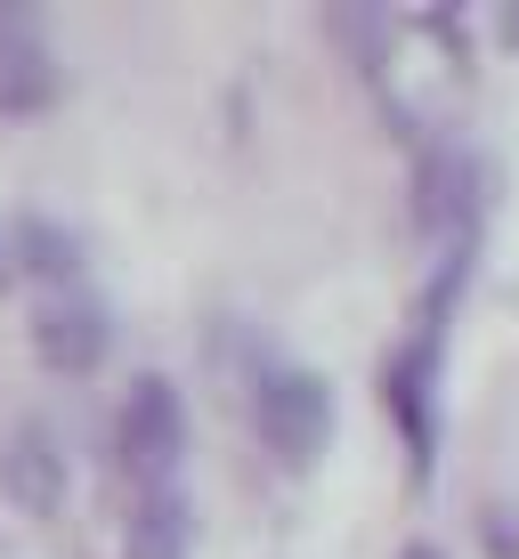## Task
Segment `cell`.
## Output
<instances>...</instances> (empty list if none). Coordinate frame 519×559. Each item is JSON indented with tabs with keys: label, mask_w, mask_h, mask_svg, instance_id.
Listing matches in <instances>:
<instances>
[{
	"label": "cell",
	"mask_w": 519,
	"mask_h": 559,
	"mask_svg": "<svg viewBox=\"0 0 519 559\" xmlns=\"http://www.w3.org/2000/svg\"><path fill=\"white\" fill-rule=\"evenodd\" d=\"M179 454H187L179 390H170L163 373H139L122 390V414H114V462H122V478H139V495H146V487H170Z\"/></svg>",
	"instance_id": "6da1fadb"
},
{
	"label": "cell",
	"mask_w": 519,
	"mask_h": 559,
	"mask_svg": "<svg viewBox=\"0 0 519 559\" xmlns=\"http://www.w3.org/2000/svg\"><path fill=\"white\" fill-rule=\"evenodd\" d=\"M463 203H471V163L463 154H430V163H422V219L447 227Z\"/></svg>",
	"instance_id": "52a82bcc"
},
{
	"label": "cell",
	"mask_w": 519,
	"mask_h": 559,
	"mask_svg": "<svg viewBox=\"0 0 519 559\" xmlns=\"http://www.w3.org/2000/svg\"><path fill=\"white\" fill-rule=\"evenodd\" d=\"M398 559H447V551H438V544H406V551H398Z\"/></svg>",
	"instance_id": "9c48e42d"
},
{
	"label": "cell",
	"mask_w": 519,
	"mask_h": 559,
	"mask_svg": "<svg viewBox=\"0 0 519 559\" xmlns=\"http://www.w3.org/2000/svg\"><path fill=\"white\" fill-rule=\"evenodd\" d=\"M25 252H33V267H57V276H66V267H73L66 236H57V227H42V219H25Z\"/></svg>",
	"instance_id": "ba28073f"
},
{
	"label": "cell",
	"mask_w": 519,
	"mask_h": 559,
	"mask_svg": "<svg viewBox=\"0 0 519 559\" xmlns=\"http://www.w3.org/2000/svg\"><path fill=\"white\" fill-rule=\"evenodd\" d=\"M0 487H9V503L33 511V519H49L57 503H66V454H57V438L42 430V421H16V430H9Z\"/></svg>",
	"instance_id": "277c9868"
},
{
	"label": "cell",
	"mask_w": 519,
	"mask_h": 559,
	"mask_svg": "<svg viewBox=\"0 0 519 559\" xmlns=\"http://www.w3.org/2000/svg\"><path fill=\"white\" fill-rule=\"evenodd\" d=\"M0 276H9V267H0Z\"/></svg>",
	"instance_id": "8fae6325"
},
{
	"label": "cell",
	"mask_w": 519,
	"mask_h": 559,
	"mask_svg": "<svg viewBox=\"0 0 519 559\" xmlns=\"http://www.w3.org/2000/svg\"><path fill=\"white\" fill-rule=\"evenodd\" d=\"M196 551V503L179 487H146L122 527V559H187Z\"/></svg>",
	"instance_id": "5b68a950"
},
{
	"label": "cell",
	"mask_w": 519,
	"mask_h": 559,
	"mask_svg": "<svg viewBox=\"0 0 519 559\" xmlns=\"http://www.w3.org/2000/svg\"><path fill=\"white\" fill-rule=\"evenodd\" d=\"M0 559H16V544H9V535H0Z\"/></svg>",
	"instance_id": "30bf717a"
},
{
	"label": "cell",
	"mask_w": 519,
	"mask_h": 559,
	"mask_svg": "<svg viewBox=\"0 0 519 559\" xmlns=\"http://www.w3.org/2000/svg\"><path fill=\"white\" fill-rule=\"evenodd\" d=\"M49 41H42V25L33 16H16V9H0V106H42L49 98Z\"/></svg>",
	"instance_id": "8992f818"
},
{
	"label": "cell",
	"mask_w": 519,
	"mask_h": 559,
	"mask_svg": "<svg viewBox=\"0 0 519 559\" xmlns=\"http://www.w3.org/2000/svg\"><path fill=\"white\" fill-rule=\"evenodd\" d=\"M33 349H42V365H57V373H90V365L106 357V308L90 293H49L42 308H33Z\"/></svg>",
	"instance_id": "3957f363"
},
{
	"label": "cell",
	"mask_w": 519,
	"mask_h": 559,
	"mask_svg": "<svg viewBox=\"0 0 519 559\" xmlns=\"http://www.w3.org/2000/svg\"><path fill=\"white\" fill-rule=\"evenodd\" d=\"M260 438L276 462H317L325 438H333V390L309 373V365H276V373L260 381Z\"/></svg>",
	"instance_id": "7a4b0ae2"
}]
</instances>
